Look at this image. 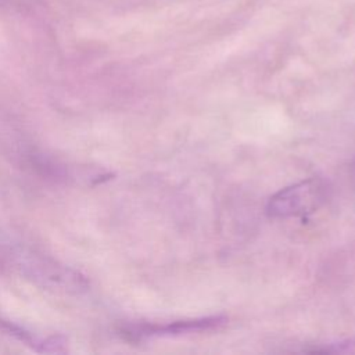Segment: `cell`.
<instances>
[{"label": "cell", "instance_id": "cell-1", "mask_svg": "<svg viewBox=\"0 0 355 355\" xmlns=\"http://www.w3.org/2000/svg\"><path fill=\"white\" fill-rule=\"evenodd\" d=\"M324 200V182L312 178L287 186L273 194L268 201L266 211L273 218L300 216L319 208Z\"/></svg>", "mask_w": 355, "mask_h": 355}, {"label": "cell", "instance_id": "cell-2", "mask_svg": "<svg viewBox=\"0 0 355 355\" xmlns=\"http://www.w3.org/2000/svg\"><path fill=\"white\" fill-rule=\"evenodd\" d=\"M226 322V316H207L200 319H187V320H175L165 324H135L123 330L129 337L143 338V337H159V336H180L190 333H200L212 330L222 326Z\"/></svg>", "mask_w": 355, "mask_h": 355}]
</instances>
